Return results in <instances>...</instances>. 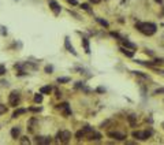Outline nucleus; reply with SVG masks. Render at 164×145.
<instances>
[{
	"label": "nucleus",
	"mask_w": 164,
	"mask_h": 145,
	"mask_svg": "<svg viewBox=\"0 0 164 145\" xmlns=\"http://www.w3.org/2000/svg\"><path fill=\"white\" fill-rule=\"evenodd\" d=\"M135 28L145 36H152L157 30V26L154 23H150V22H137Z\"/></svg>",
	"instance_id": "f257e3e1"
},
{
	"label": "nucleus",
	"mask_w": 164,
	"mask_h": 145,
	"mask_svg": "<svg viewBox=\"0 0 164 145\" xmlns=\"http://www.w3.org/2000/svg\"><path fill=\"white\" fill-rule=\"evenodd\" d=\"M152 134H153L152 130H135V131H133V137L135 140H141V141H145V140L150 138Z\"/></svg>",
	"instance_id": "f03ea898"
},
{
	"label": "nucleus",
	"mask_w": 164,
	"mask_h": 145,
	"mask_svg": "<svg viewBox=\"0 0 164 145\" xmlns=\"http://www.w3.org/2000/svg\"><path fill=\"white\" fill-rule=\"evenodd\" d=\"M56 138H58V141L63 142V144H67V142L70 141V138H71V133L70 131H67V130H62V131H59V133L56 134Z\"/></svg>",
	"instance_id": "7ed1b4c3"
},
{
	"label": "nucleus",
	"mask_w": 164,
	"mask_h": 145,
	"mask_svg": "<svg viewBox=\"0 0 164 145\" xmlns=\"http://www.w3.org/2000/svg\"><path fill=\"white\" fill-rule=\"evenodd\" d=\"M8 101H10V105L12 107H17L18 104H19V93L18 92H11L10 93V97H8Z\"/></svg>",
	"instance_id": "20e7f679"
},
{
	"label": "nucleus",
	"mask_w": 164,
	"mask_h": 145,
	"mask_svg": "<svg viewBox=\"0 0 164 145\" xmlns=\"http://www.w3.org/2000/svg\"><path fill=\"white\" fill-rule=\"evenodd\" d=\"M108 135L111 138H115V140H118V141H125L126 140V134H123V133H119V131H109Z\"/></svg>",
	"instance_id": "39448f33"
},
{
	"label": "nucleus",
	"mask_w": 164,
	"mask_h": 145,
	"mask_svg": "<svg viewBox=\"0 0 164 145\" xmlns=\"http://www.w3.org/2000/svg\"><path fill=\"white\" fill-rule=\"evenodd\" d=\"M59 110L62 111L63 114H64V116H68V115H71V110H70V105H68V103H62V104H59Z\"/></svg>",
	"instance_id": "423d86ee"
},
{
	"label": "nucleus",
	"mask_w": 164,
	"mask_h": 145,
	"mask_svg": "<svg viewBox=\"0 0 164 145\" xmlns=\"http://www.w3.org/2000/svg\"><path fill=\"white\" fill-rule=\"evenodd\" d=\"M49 8L53 11V14H55V15L60 14V6L56 3L55 0H49Z\"/></svg>",
	"instance_id": "0eeeda50"
},
{
	"label": "nucleus",
	"mask_w": 164,
	"mask_h": 145,
	"mask_svg": "<svg viewBox=\"0 0 164 145\" xmlns=\"http://www.w3.org/2000/svg\"><path fill=\"white\" fill-rule=\"evenodd\" d=\"M34 142H36V144H41V145H48V144H51V138L39 135V137L34 138Z\"/></svg>",
	"instance_id": "6e6552de"
},
{
	"label": "nucleus",
	"mask_w": 164,
	"mask_h": 145,
	"mask_svg": "<svg viewBox=\"0 0 164 145\" xmlns=\"http://www.w3.org/2000/svg\"><path fill=\"white\" fill-rule=\"evenodd\" d=\"M87 138H89V140H100V138H101V134L97 133V131L90 130L89 133H87Z\"/></svg>",
	"instance_id": "1a4fd4ad"
},
{
	"label": "nucleus",
	"mask_w": 164,
	"mask_h": 145,
	"mask_svg": "<svg viewBox=\"0 0 164 145\" xmlns=\"http://www.w3.org/2000/svg\"><path fill=\"white\" fill-rule=\"evenodd\" d=\"M64 45H66V48L68 49V51L71 52V53H73V55H77V52L74 51V48H73V45L70 44V41H68V37H66L64 38Z\"/></svg>",
	"instance_id": "9d476101"
},
{
	"label": "nucleus",
	"mask_w": 164,
	"mask_h": 145,
	"mask_svg": "<svg viewBox=\"0 0 164 145\" xmlns=\"http://www.w3.org/2000/svg\"><path fill=\"white\" fill-rule=\"evenodd\" d=\"M19 134H21V129H19V127H12V130H11V137H12V138H18V137H19Z\"/></svg>",
	"instance_id": "9b49d317"
},
{
	"label": "nucleus",
	"mask_w": 164,
	"mask_h": 145,
	"mask_svg": "<svg viewBox=\"0 0 164 145\" xmlns=\"http://www.w3.org/2000/svg\"><path fill=\"white\" fill-rule=\"evenodd\" d=\"M82 44H84L85 52H86V53H90V47H89V41H87V38H82Z\"/></svg>",
	"instance_id": "f8f14e48"
},
{
	"label": "nucleus",
	"mask_w": 164,
	"mask_h": 145,
	"mask_svg": "<svg viewBox=\"0 0 164 145\" xmlns=\"http://www.w3.org/2000/svg\"><path fill=\"white\" fill-rule=\"evenodd\" d=\"M120 41L123 42V45H126L127 48H131V49H135V45L131 44L130 41H127V40H125V38H120Z\"/></svg>",
	"instance_id": "ddd939ff"
},
{
	"label": "nucleus",
	"mask_w": 164,
	"mask_h": 145,
	"mask_svg": "<svg viewBox=\"0 0 164 145\" xmlns=\"http://www.w3.org/2000/svg\"><path fill=\"white\" fill-rule=\"evenodd\" d=\"M25 112H26V110H25V108H19V110H17L14 114H12V118H17V116H19V115L25 114Z\"/></svg>",
	"instance_id": "4468645a"
},
{
	"label": "nucleus",
	"mask_w": 164,
	"mask_h": 145,
	"mask_svg": "<svg viewBox=\"0 0 164 145\" xmlns=\"http://www.w3.org/2000/svg\"><path fill=\"white\" fill-rule=\"evenodd\" d=\"M52 92V88L51 86H42L40 89V93H51Z\"/></svg>",
	"instance_id": "2eb2a0df"
},
{
	"label": "nucleus",
	"mask_w": 164,
	"mask_h": 145,
	"mask_svg": "<svg viewBox=\"0 0 164 145\" xmlns=\"http://www.w3.org/2000/svg\"><path fill=\"white\" fill-rule=\"evenodd\" d=\"M120 51H122V53H125V55L130 56V58L133 56V52H129V51H127V49H126V48H123V47H122V48H120Z\"/></svg>",
	"instance_id": "dca6fc26"
},
{
	"label": "nucleus",
	"mask_w": 164,
	"mask_h": 145,
	"mask_svg": "<svg viewBox=\"0 0 164 145\" xmlns=\"http://www.w3.org/2000/svg\"><path fill=\"white\" fill-rule=\"evenodd\" d=\"M34 101H36V103H41V101H42L41 93H40V94H36V96H34Z\"/></svg>",
	"instance_id": "f3484780"
},
{
	"label": "nucleus",
	"mask_w": 164,
	"mask_h": 145,
	"mask_svg": "<svg viewBox=\"0 0 164 145\" xmlns=\"http://www.w3.org/2000/svg\"><path fill=\"white\" fill-rule=\"evenodd\" d=\"M70 81V78H67V77H63V78H58V82H68Z\"/></svg>",
	"instance_id": "a211bd4d"
},
{
	"label": "nucleus",
	"mask_w": 164,
	"mask_h": 145,
	"mask_svg": "<svg viewBox=\"0 0 164 145\" xmlns=\"http://www.w3.org/2000/svg\"><path fill=\"white\" fill-rule=\"evenodd\" d=\"M97 21L100 22V23L103 25V26H105V28H108V22H105V21H103V19H100V18H97Z\"/></svg>",
	"instance_id": "6ab92c4d"
},
{
	"label": "nucleus",
	"mask_w": 164,
	"mask_h": 145,
	"mask_svg": "<svg viewBox=\"0 0 164 145\" xmlns=\"http://www.w3.org/2000/svg\"><path fill=\"white\" fill-rule=\"evenodd\" d=\"M129 121H130V123L134 126V122H135V116L134 115H131V116H129Z\"/></svg>",
	"instance_id": "aec40b11"
},
{
	"label": "nucleus",
	"mask_w": 164,
	"mask_h": 145,
	"mask_svg": "<svg viewBox=\"0 0 164 145\" xmlns=\"http://www.w3.org/2000/svg\"><path fill=\"white\" fill-rule=\"evenodd\" d=\"M4 72H6V67L3 64H0V75H3Z\"/></svg>",
	"instance_id": "412c9836"
},
{
	"label": "nucleus",
	"mask_w": 164,
	"mask_h": 145,
	"mask_svg": "<svg viewBox=\"0 0 164 145\" xmlns=\"http://www.w3.org/2000/svg\"><path fill=\"white\" fill-rule=\"evenodd\" d=\"M21 142H22V144H29V140H28V137H22Z\"/></svg>",
	"instance_id": "4be33fe9"
},
{
	"label": "nucleus",
	"mask_w": 164,
	"mask_h": 145,
	"mask_svg": "<svg viewBox=\"0 0 164 145\" xmlns=\"http://www.w3.org/2000/svg\"><path fill=\"white\" fill-rule=\"evenodd\" d=\"M7 111V108L4 107V105H0V114H3V112H6Z\"/></svg>",
	"instance_id": "5701e85b"
},
{
	"label": "nucleus",
	"mask_w": 164,
	"mask_h": 145,
	"mask_svg": "<svg viewBox=\"0 0 164 145\" xmlns=\"http://www.w3.org/2000/svg\"><path fill=\"white\" fill-rule=\"evenodd\" d=\"M82 8H84V10H86V11H89V12H90V8H89V6H87V4H82Z\"/></svg>",
	"instance_id": "b1692460"
},
{
	"label": "nucleus",
	"mask_w": 164,
	"mask_h": 145,
	"mask_svg": "<svg viewBox=\"0 0 164 145\" xmlns=\"http://www.w3.org/2000/svg\"><path fill=\"white\" fill-rule=\"evenodd\" d=\"M45 71H47V72H51V71H52V67H51V66H47V67H45Z\"/></svg>",
	"instance_id": "393cba45"
},
{
	"label": "nucleus",
	"mask_w": 164,
	"mask_h": 145,
	"mask_svg": "<svg viewBox=\"0 0 164 145\" xmlns=\"http://www.w3.org/2000/svg\"><path fill=\"white\" fill-rule=\"evenodd\" d=\"M159 93H164V89H157L156 92H154V94H159Z\"/></svg>",
	"instance_id": "a878e982"
},
{
	"label": "nucleus",
	"mask_w": 164,
	"mask_h": 145,
	"mask_svg": "<svg viewBox=\"0 0 164 145\" xmlns=\"http://www.w3.org/2000/svg\"><path fill=\"white\" fill-rule=\"evenodd\" d=\"M89 1H90V3H93V4H97V3H100L101 0H89Z\"/></svg>",
	"instance_id": "bb28decb"
},
{
	"label": "nucleus",
	"mask_w": 164,
	"mask_h": 145,
	"mask_svg": "<svg viewBox=\"0 0 164 145\" xmlns=\"http://www.w3.org/2000/svg\"><path fill=\"white\" fill-rule=\"evenodd\" d=\"M30 111H34V112H37V111H41V108H30Z\"/></svg>",
	"instance_id": "cd10ccee"
},
{
	"label": "nucleus",
	"mask_w": 164,
	"mask_h": 145,
	"mask_svg": "<svg viewBox=\"0 0 164 145\" xmlns=\"http://www.w3.org/2000/svg\"><path fill=\"white\" fill-rule=\"evenodd\" d=\"M67 1H68V3H71V4H77V1H75V0H67Z\"/></svg>",
	"instance_id": "c85d7f7f"
},
{
	"label": "nucleus",
	"mask_w": 164,
	"mask_h": 145,
	"mask_svg": "<svg viewBox=\"0 0 164 145\" xmlns=\"http://www.w3.org/2000/svg\"><path fill=\"white\" fill-rule=\"evenodd\" d=\"M163 126H164V123H163Z\"/></svg>",
	"instance_id": "c756f323"
}]
</instances>
